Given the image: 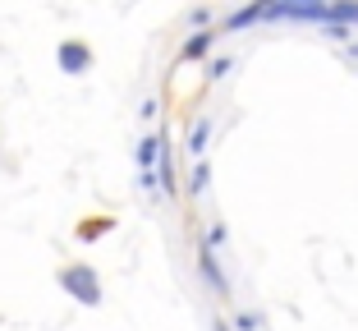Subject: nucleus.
Here are the masks:
<instances>
[{
  "label": "nucleus",
  "instance_id": "10",
  "mask_svg": "<svg viewBox=\"0 0 358 331\" xmlns=\"http://www.w3.org/2000/svg\"><path fill=\"white\" fill-rule=\"evenodd\" d=\"M211 331H230V327H225V322H211Z\"/></svg>",
  "mask_w": 358,
  "mask_h": 331
},
{
  "label": "nucleus",
  "instance_id": "1",
  "mask_svg": "<svg viewBox=\"0 0 358 331\" xmlns=\"http://www.w3.org/2000/svg\"><path fill=\"white\" fill-rule=\"evenodd\" d=\"M60 286L69 290L78 304H87V309H96V304H101V281H96L92 267H64L60 272Z\"/></svg>",
  "mask_w": 358,
  "mask_h": 331
},
{
  "label": "nucleus",
  "instance_id": "2",
  "mask_svg": "<svg viewBox=\"0 0 358 331\" xmlns=\"http://www.w3.org/2000/svg\"><path fill=\"white\" fill-rule=\"evenodd\" d=\"M55 60H60V69H64V74H83L87 64H92V51H87L83 42H60Z\"/></svg>",
  "mask_w": 358,
  "mask_h": 331
},
{
  "label": "nucleus",
  "instance_id": "8",
  "mask_svg": "<svg viewBox=\"0 0 358 331\" xmlns=\"http://www.w3.org/2000/svg\"><path fill=\"white\" fill-rule=\"evenodd\" d=\"M234 327H239V331H262V318H257V313H239Z\"/></svg>",
  "mask_w": 358,
  "mask_h": 331
},
{
  "label": "nucleus",
  "instance_id": "5",
  "mask_svg": "<svg viewBox=\"0 0 358 331\" xmlns=\"http://www.w3.org/2000/svg\"><path fill=\"white\" fill-rule=\"evenodd\" d=\"M207 180H211V166H207V161H193V175H189V193H193V198H198V193H207Z\"/></svg>",
  "mask_w": 358,
  "mask_h": 331
},
{
  "label": "nucleus",
  "instance_id": "6",
  "mask_svg": "<svg viewBox=\"0 0 358 331\" xmlns=\"http://www.w3.org/2000/svg\"><path fill=\"white\" fill-rule=\"evenodd\" d=\"M202 276L216 290H225V276H221V267H216V253H211V248H202Z\"/></svg>",
  "mask_w": 358,
  "mask_h": 331
},
{
  "label": "nucleus",
  "instance_id": "4",
  "mask_svg": "<svg viewBox=\"0 0 358 331\" xmlns=\"http://www.w3.org/2000/svg\"><path fill=\"white\" fill-rule=\"evenodd\" d=\"M211 42H216V32H193V37H189V42H184V51H179V60H202V55H207L211 51Z\"/></svg>",
  "mask_w": 358,
  "mask_h": 331
},
{
  "label": "nucleus",
  "instance_id": "9",
  "mask_svg": "<svg viewBox=\"0 0 358 331\" xmlns=\"http://www.w3.org/2000/svg\"><path fill=\"white\" fill-rule=\"evenodd\" d=\"M157 111H161V106H157V97H148V101H143V111H138V115H143V120H157Z\"/></svg>",
  "mask_w": 358,
  "mask_h": 331
},
{
  "label": "nucleus",
  "instance_id": "3",
  "mask_svg": "<svg viewBox=\"0 0 358 331\" xmlns=\"http://www.w3.org/2000/svg\"><path fill=\"white\" fill-rule=\"evenodd\" d=\"M207 139H211V120L202 115V120H193V125H189V161H198L202 152H207Z\"/></svg>",
  "mask_w": 358,
  "mask_h": 331
},
{
  "label": "nucleus",
  "instance_id": "7",
  "mask_svg": "<svg viewBox=\"0 0 358 331\" xmlns=\"http://www.w3.org/2000/svg\"><path fill=\"white\" fill-rule=\"evenodd\" d=\"M230 69H234V60H225V55H221V60H211V64H207V78H225Z\"/></svg>",
  "mask_w": 358,
  "mask_h": 331
}]
</instances>
